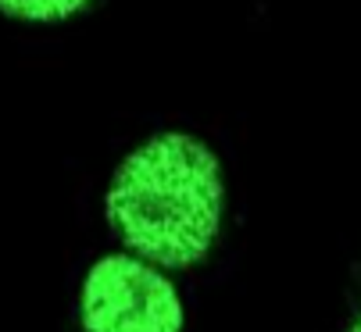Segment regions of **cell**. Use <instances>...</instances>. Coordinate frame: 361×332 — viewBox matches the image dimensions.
Instances as JSON below:
<instances>
[{
	"label": "cell",
	"instance_id": "3",
	"mask_svg": "<svg viewBox=\"0 0 361 332\" xmlns=\"http://www.w3.org/2000/svg\"><path fill=\"white\" fill-rule=\"evenodd\" d=\"M93 0H0V15L25 25H58L82 15Z\"/></svg>",
	"mask_w": 361,
	"mask_h": 332
},
{
	"label": "cell",
	"instance_id": "1",
	"mask_svg": "<svg viewBox=\"0 0 361 332\" xmlns=\"http://www.w3.org/2000/svg\"><path fill=\"white\" fill-rule=\"evenodd\" d=\"M226 179L219 154L193 133H154L111 172L104 214L122 247L158 268L208 257L222 229Z\"/></svg>",
	"mask_w": 361,
	"mask_h": 332
},
{
	"label": "cell",
	"instance_id": "4",
	"mask_svg": "<svg viewBox=\"0 0 361 332\" xmlns=\"http://www.w3.org/2000/svg\"><path fill=\"white\" fill-rule=\"evenodd\" d=\"M343 332H361V307L354 311V318L347 321V328H343Z\"/></svg>",
	"mask_w": 361,
	"mask_h": 332
},
{
	"label": "cell",
	"instance_id": "2",
	"mask_svg": "<svg viewBox=\"0 0 361 332\" xmlns=\"http://www.w3.org/2000/svg\"><path fill=\"white\" fill-rule=\"evenodd\" d=\"M79 321L82 332H183L186 307L165 268L118 250L82 275Z\"/></svg>",
	"mask_w": 361,
	"mask_h": 332
}]
</instances>
